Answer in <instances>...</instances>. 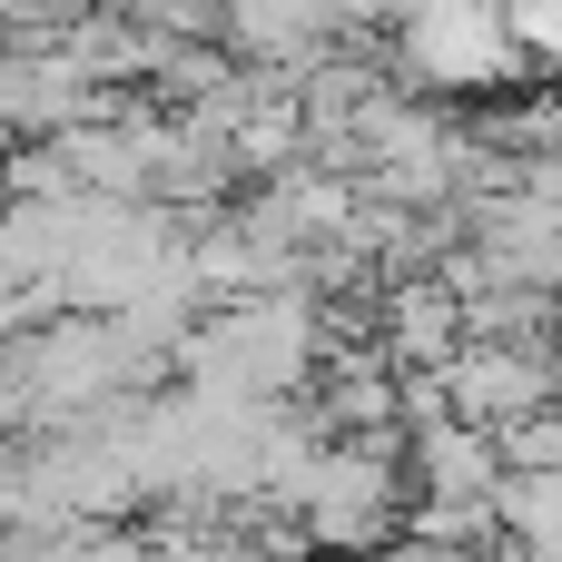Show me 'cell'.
Here are the masks:
<instances>
[{"label": "cell", "instance_id": "6da1fadb", "mask_svg": "<svg viewBox=\"0 0 562 562\" xmlns=\"http://www.w3.org/2000/svg\"><path fill=\"white\" fill-rule=\"evenodd\" d=\"M445 395H454L464 425L514 435V425H533V415L562 405V366L543 356V346H484V336H474V346L445 366Z\"/></svg>", "mask_w": 562, "mask_h": 562}, {"label": "cell", "instance_id": "7a4b0ae2", "mask_svg": "<svg viewBox=\"0 0 562 562\" xmlns=\"http://www.w3.org/2000/svg\"><path fill=\"white\" fill-rule=\"evenodd\" d=\"M405 464H415V504H504V484H514L504 435H484V425H464V415L435 425V435H415Z\"/></svg>", "mask_w": 562, "mask_h": 562}, {"label": "cell", "instance_id": "277c9868", "mask_svg": "<svg viewBox=\"0 0 562 562\" xmlns=\"http://www.w3.org/2000/svg\"><path fill=\"white\" fill-rule=\"evenodd\" d=\"M504 30L524 59H553L562 69V0H504Z\"/></svg>", "mask_w": 562, "mask_h": 562}, {"label": "cell", "instance_id": "3957f363", "mask_svg": "<svg viewBox=\"0 0 562 562\" xmlns=\"http://www.w3.org/2000/svg\"><path fill=\"white\" fill-rule=\"evenodd\" d=\"M119 10L158 40H217V20H227V0H119Z\"/></svg>", "mask_w": 562, "mask_h": 562}]
</instances>
